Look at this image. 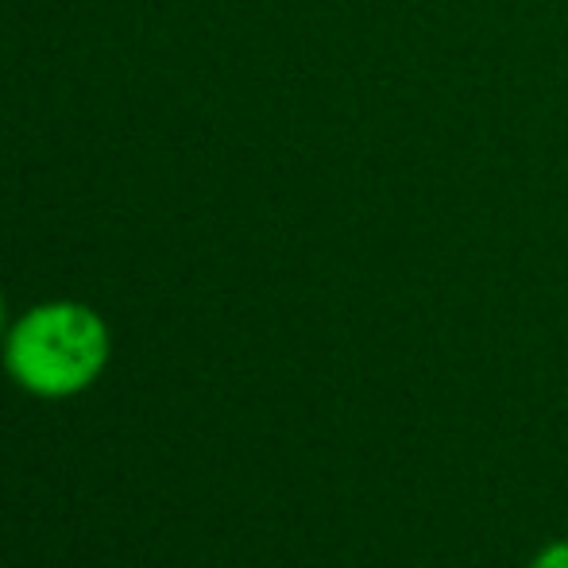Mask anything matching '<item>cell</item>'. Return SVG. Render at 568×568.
<instances>
[{
    "label": "cell",
    "mask_w": 568,
    "mask_h": 568,
    "mask_svg": "<svg viewBox=\"0 0 568 568\" xmlns=\"http://www.w3.org/2000/svg\"><path fill=\"white\" fill-rule=\"evenodd\" d=\"M8 333V302H4V294H0V337Z\"/></svg>",
    "instance_id": "3957f363"
},
{
    "label": "cell",
    "mask_w": 568,
    "mask_h": 568,
    "mask_svg": "<svg viewBox=\"0 0 568 568\" xmlns=\"http://www.w3.org/2000/svg\"><path fill=\"white\" fill-rule=\"evenodd\" d=\"M530 568H568V541H549L530 561Z\"/></svg>",
    "instance_id": "7a4b0ae2"
},
{
    "label": "cell",
    "mask_w": 568,
    "mask_h": 568,
    "mask_svg": "<svg viewBox=\"0 0 568 568\" xmlns=\"http://www.w3.org/2000/svg\"><path fill=\"white\" fill-rule=\"evenodd\" d=\"M113 352L105 317L85 302H39L4 333V372L36 398H70L101 379Z\"/></svg>",
    "instance_id": "6da1fadb"
}]
</instances>
